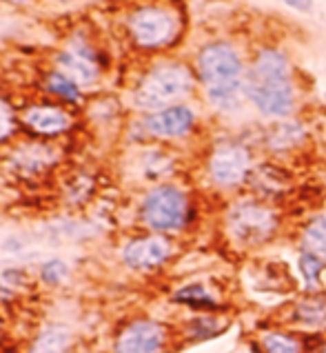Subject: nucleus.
I'll return each mask as SVG.
<instances>
[{"label": "nucleus", "instance_id": "nucleus-1", "mask_svg": "<svg viewBox=\"0 0 326 353\" xmlns=\"http://www.w3.org/2000/svg\"><path fill=\"white\" fill-rule=\"evenodd\" d=\"M65 163V149L58 140L16 138L0 154V169L16 183L38 185L58 174Z\"/></svg>", "mask_w": 326, "mask_h": 353}, {"label": "nucleus", "instance_id": "nucleus-2", "mask_svg": "<svg viewBox=\"0 0 326 353\" xmlns=\"http://www.w3.org/2000/svg\"><path fill=\"white\" fill-rule=\"evenodd\" d=\"M193 92V74L182 63H158L149 67L134 87V107L142 114L180 105Z\"/></svg>", "mask_w": 326, "mask_h": 353}, {"label": "nucleus", "instance_id": "nucleus-3", "mask_svg": "<svg viewBox=\"0 0 326 353\" xmlns=\"http://www.w3.org/2000/svg\"><path fill=\"white\" fill-rule=\"evenodd\" d=\"M138 223L151 234L171 236L189 225L191 205L187 194L171 183H158L140 196L136 207Z\"/></svg>", "mask_w": 326, "mask_h": 353}, {"label": "nucleus", "instance_id": "nucleus-4", "mask_svg": "<svg viewBox=\"0 0 326 353\" xmlns=\"http://www.w3.org/2000/svg\"><path fill=\"white\" fill-rule=\"evenodd\" d=\"M178 16L165 5H138L125 18V32L131 45L142 52H158L178 38Z\"/></svg>", "mask_w": 326, "mask_h": 353}, {"label": "nucleus", "instance_id": "nucleus-5", "mask_svg": "<svg viewBox=\"0 0 326 353\" xmlns=\"http://www.w3.org/2000/svg\"><path fill=\"white\" fill-rule=\"evenodd\" d=\"M52 63V67L67 74L71 80H76L83 89L96 87L107 67L103 52L94 45V40L87 36V32L71 34L65 40V45L54 54Z\"/></svg>", "mask_w": 326, "mask_h": 353}, {"label": "nucleus", "instance_id": "nucleus-6", "mask_svg": "<svg viewBox=\"0 0 326 353\" xmlns=\"http://www.w3.org/2000/svg\"><path fill=\"white\" fill-rule=\"evenodd\" d=\"M280 227L278 214L256 200L236 203L227 214V234L242 247H262L273 240Z\"/></svg>", "mask_w": 326, "mask_h": 353}, {"label": "nucleus", "instance_id": "nucleus-7", "mask_svg": "<svg viewBox=\"0 0 326 353\" xmlns=\"http://www.w3.org/2000/svg\"><path fill=\"white\" fill-rule=\"evenodd\" d=\"M171 331L151 316H131L116 325L109 353H167Z\"/></svg>", "mask_w": 326, "mask_h": 353}, {"label": "nucleus", "instance_id": "nucleus-8", "mask_svg": "<svg viewBox=\"0 0 326 353\" xmlns=\"http://www.w3.org/2000/svg\"><path fill=\"white\" fill-rule=\"evenodd\" d=\"M173 258V242L169 236L142 231L125 238L118 245V262L131 274H154Z\"/></svg>", "mask_w": 326, "mask_h": 353}, {"label": "nucleus", "instance_id": "nucleus-9", "mask_svg": "<svg viewBox=\"0 0 326 353\" xmlns=\"http://www.w3.org/2000/svg\"><path fill=\"white\" fill-rule=\"evenodd\" d=\"M20 131L32 138L58 140L67 136L76 125V116L71 107L60 105L56 100H40V103H27L18 112Z\"/></svg>", "mask_w": 326, "mask_h": 353}, {"label": "nucleus", "instance_id": "nucleus-10", "mask_svg": "<svg viewBox=\"0 0 326 353\" xmlns=\"http://www.w3.org/2000/svg\"><path fill=\"white\" fill-rule=\"evenodd\" d=\"M242 69L240 54L229 43H209L196 56V72L205 89L238 83Z\"/></svg>", "mask_w": 326, "mask_h": 353}, {"label": "nucleus", "instance_id": "nucleus-11", "mask_svg": "<svg viewBox=\"0 0 326 353\" xmlns=\"http://www.w3.org/2000/svg\"><path fill=\"white\" fill-rule=\"evenodd\" d=\"M196 125V114L187 105H173L160 112H151L140 118L142 134L156 140H176L185 138Z\"/></svg>", "mask_w": 326, "mask_h": 353}, {"label": "nucleus", "instance_id": "nucleus-12", "mask_svg": "<svg viewBox=\"0 0 326 353\" xmlns=\"http://www.w3.org/2000/svg\"><path fill=\"white\" fill-rule=\"evenodd\" d=\"M207 169L218 187L240 185L249 174V151L240 143H224L213 149Z\"/></svg>", "mask_w": 326, "mask_h": 353}, {"label": "nucleus", "instance_id": "nucleus-13", "mask_svg": "<svg viewBox=\"0 0 326 353\" xmlns=\"http://www.w3.org/2000/svg\"><path fill=\"white\" fill-rule=\"evenodd\" d=\"M244 94L264 116L282 118L293 109V87L289 80L284 83H244Z\"/></svg>", "mask_w": 326, "mask_h": 353}, {"label": "nucleus", "instance_id": "nucleus-14", "mask_svg": "<svg viewBox=\"0 0 326 353\" xmlns=\"http://www.w3.org/2000/svg\"><path fill=\"white\" fill-rule=\"evenodd\" d=\"M98 196V178L91 174L89 169L80 167V169H71L60 178V187H58V198L60 205L69 211H80L87 209L94 198Z\"/></svg>", "mask_w": 326, "mask_h": 353}, {"label": "nucleus", "instance_id": "nucleus-15", "mask_svg": "<svg viewBox=\"0 0 326 353\" xmlns=\"http://www.w3.org/2000/svg\"><path fill=\"white\" fill-rule=\"evenodd\" d=\"M80 345L76 331L67 322L52 320L40 325L27 340L23 353H74Z\"/></svg>", "mask_w": 326, "mask_h": 353}, {"label": "nucleus", "instance_id": "nucleus-16", "mask_svg": "<svg viewBox=\"0 0 326 353\" xmlns=\"http://www.w3.org/2000/svg\"><path fill=\"white\" fill-rule=\"evenodd\" d=\"M289 322L311 334H326V294L311 291L295 300L289 309Z\"/></svg>", "mask_w": 326, "mask_h": 353}, {"label": "nucleus", "instance_id": "nucleus-17", "mask_svg": "<svg viewBox=\"0 0 326 353\" xmlns=\"http://www.w3.org/2000/svg\"><path fill=\"white\" fill-rule=\"evenodd\" d=\"M40 89H43L45 96L54 98L56 103L67 105V107H80L85 100V89L80 87L76 80H71L67 74L58 72L56 67L47 69V72L43 74Z\"/></svg>", "mask_w": 326, "mask_h": 353}, {"label": "nucleus", "instance_id": "nucleus-18", "mask_svg": "<svg viewBox=\"0 0 326 353\" xmlns=\"http://www.w3.org/2000/svg\"><path fill=\"white\" fill-rule=\"evenodd\" d=\"M171 302L178 307L191 309L193 314H220V311H224L222 302L216 296H211V291L200 282H191V285L176 289L171 294Z\"/></svg>", "mask_w": 326, "mask_h": 353}, {"label": "nucleus", "instance_id": "nucleus-19", "mask_svg": "<svg viewBox=\"0 0 326 353\" xmlns=\"http://www.w3.org/2000/svg\"><path fill=\"white\" fill-rule=\"evenodd\" d=\"M251 83H284L289 80V60L278 49H264L256 56L249 74Z\"/></svg>", "mask_w": 326, "mask_h": 353}, {"label": "nucleus", "instance_id": "nucleus-20", "mask_svg": "<svg viewBox=\"0 0 326 353\" xmlns=\"http://www.w3.org/2000/svg\"><path fill=\"white\" fill-rule=\"evenodd\" d=\"M224 329H227V325L218 318V314H196L182 325V338L189 345H198V342H207L222 336Z\"/></svg>", "mask_w": 326, "mask_h": 353}, {"label": "nucleus", "instance_id": "nucleus-21", "mask_svg": "<svg viewBox=\"0 0 326 353\" xmlns=\"http://www.w3.org/2000/svg\"><path fill=\"white\" fill-rule=\"evenodd\" d=\"M260 347L264 353H309L307 340L287 329L264 331L260 336Z\"/></svg>", "mask_w": 326, "mask_h": 353}, {"label": "nucleus", "instance_id": "nucleus-22", "mask_svg": "<svg viewBox=\"0 0 326 353\" xmlns=\"http://www.w3.org/2000/svg\"><path fill=\"white\" fill-rule=\"evenodd\" d=\"M71 280V265L60 256H49L36 267V282L45 289H63Z\"/></svg>", "mask_w": 326, "mask_h": 353}, {"label": "nucleus", "instance_id": "nucleus-23", "mask_svg": "<svg viewBox=\"0 0 326 353\" xmlns=\"http://www.w3.org/2000/svg\"><path fill=\"white\" fill-rule=\"evenodd\" d=\"M304 136H307V131H304L300 123L287 120V123L275 125L267 134V147L273 151H287V149H293L295 145H300Z\"/></svg>", "mask_w": 326, "mask_h": 353}, {"label": "nucleus", "instance_id": "nucleus-24", "mask_svg": "<svg viewBox=\"0 0 326 353\" xmlns=\"http://www.w3.org/2000/svg\"><path fill=\"white\" fill-rule=\"evenodd\" d=\"M302 251L318 256L326 262V218L318 216L302 229Z\"/></svg>", "mask_w": 326, "mask_h": 353}, {"label": "nucleus", "instance_id": "nucleus-25", "mask_svg": "<svg viewBox=\"0 0 326 353\" xmlns=\"http://www.w3.org/2000/svg\"><path fill=\"white\" fill-rule=\"evenodd\" d=\"M298 269H300L304 287H307V294H311V291H318L320 282H322V274L326 269V262L320 260L318 256L309 254V251H302L300 258H298Z\"/></svg>", "mask_w": 326, "mask_h": 353}, {"label": "nucleus", "instance_id": "nucleus-26", "mask_svg": "<svg viewBox=\"0 0 326 353\" xmlns=\"http://www.w3.org/2000/svg\"><path fill=\"white\" fill-rule=\"evenodd\" d=\"M20 131V120L16 107L0 94V149L12 145Z\"/></svg>", "mask_w": 326, "mask_h": 353}, {"label": "nucleus", "instance_id": "nucleus-27", "mask_svg": "<svg viewBox=\"0 0 326 353\" xmlns=\"http://www.w3.org/2000/svg\"><path fill=\"white\" fill-rule=\"evenodd\" d=\"M244 94V83L238 80V83H231V85H222V87H211L207 89V98L213 107L218 109H233L240 105V98Z\"/></svg>", "mask_w": 326, "mask_h": 353}, {"label": "nucleus", "instance_id": "nucleus-28", "mask_svg": "<svg viewBox=\"0 0 326 353\" xmlns=\"http://www.w3.org/2000/svg\"><path fill=\"white\" fill-rule=\"evenodd\" d=\"M0 280L5 282L7 287H12L18 294L29 291L34 287V278L29 274V269L25 265H9L0 269Z\"/></svg>", "mask_w": 326, "mask_h": 353}, {"label": "nucleus", "instance_id": "nucleus-29", "mask_svg": "<svg viewBox=\"0 0 326 353\" xmlns=\"http://www.w3.org/2000/svg\"><path fill=\"white\" fill-rule=\"evenodd\" d=\"M29 245H32L29 238L20 236V234H12L0 242V251H3V254H9V256H23L29 249Z\"/></svg>", "mask_w": 326, "mask_h": 353}, {"label": "nucleus", "instance_id": "nucleus-30", "mask_svg": "<svg viewBox=\"0 0 326 353\" xmlns=\"http://www.w3.org/2000/svg\"><path fill=\"white\" fill-rule=\"evenodd\" d=\"M18 291H14L12 287H7L3 280H0V307H9L14 305V302L18 300Z\"/></svg>", "mask_w": 326, "mask_h": 353}, {"label": "nucleus", "instance_id": "nucleus-31", "mask_svg": "<svg viewBox=\"0 0 326 353\" xmlns=\"http://www.w3.org/2000/svg\"><path fill=\"white\" fill-rule=\"evenodd\" d=\"M282 3L298 9V12H311L313 9V0H282Z\"/></svg>", "mask_w": 326, "mask_h": 353}, {"label": "nucleus", "instance_id": "nucleus-32", "mask_svg": "<svg viewBox=\"0 0 326 353\" xmlns=\"http://www.w3.org/2000/svg\"><path fill=\"white\" fill-rule=\"evenodd\" d=\"M5 3H9V5H32V3H36V0H5Z\"/></svg>", "mask_w": 326, "mask_h": 353}, {"label": "nucleus", "instance_id": "nucleus-33", "mask_svg": "<svg viewBox=\"0 0 326 353\" xmlns=\"http://www.w3.org/2000/svg\"><path fill=\"white\" fill-rule=\"evenodd\" d=\"M309 353H326V340H322L318 347H315L313 351H309Z\"/></svg>", "mask_w": 326, "mask_h": 353}, {"label": "nucleus", "instance_id": "nucleus-34", "mask_svg": "<svg viewBox=\"0 0 326 353\" xmlns=\"http://www.w3.org/2000/svg\"><path fill=\"white\" fill-rule=\"evenodd\" d=\"M74 353H94V351H91L89 347H85V345H78Z\"/></svg>", "mask_w": 326, "mask_h": 353}]
</instances>
